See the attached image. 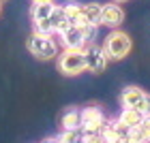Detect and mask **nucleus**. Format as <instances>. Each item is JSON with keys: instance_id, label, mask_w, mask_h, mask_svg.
<instances>
[{"instance_id": "7ed1b4c3", "label": "nucleus", "mask_w": 150, "mask_h": 143, "mask_svg": "<svg viewBox=\"0 0 150 143\" xmlns=\"http://www.w3.org/2000/svg\"><path fill=\"white\" fill-rule=\"evenodd\" d=\"M120 105L122 109H137L144 115H150V94L137 86H129L120 94Z\"/></svg>"}, {"instance_id": "423d86ee", "label": "nucleus", "mask_w": 150, "mask_h": 143, "mask_svg": "<svg viewBox=\"0 0 150 143\" xmlns=\"http://www.w3.org/2000/svg\"><path fill=\"white\" fill-rule=\"evenodd\" d=\"M105 122H107V118L101 107L90 105V107L81 109V130L84 132H99Z\"/></svg>"}, {"instance_id": "6ab92c4d", "label": "nucleus", "mask_w": 150, "mask_h": 143, "mask_svg": "<svg viewBox=\"0 0 150 143\" xmlns=\"http://www.w3.org/2000/svg\"><path fill=\"white\" fill-rule=\"evenodd\" d=\"M43 143H60V141H58V139H45Z\"/></svg>"}, {"instance_id": "9d476101", "label": "nucleus", "mask_w": 150, "mask_h": 143, "mask_svg": "<svg viewBox=\"0 0 150 143\" xmlns=\"http://www.w3.org/2000/svg\"><path fill=\"white\" fill-rule=\"evenodd\" d=\"M56 6L58 4H54V2H32V9H30L32 22H45V19H50Z\"/></svg>"}, {"instance_id": "aec40b11", "label": "nucleus", "mask_w": 150, "mask_h": 143, "mask_svg": "<svg viewBox=\"0 0 150 143\" xmlns=\"http://www.w3.org/2000/svg\"><path fill=\"white\" fill-rule=\"evenodd\" d=\"M116 143H135V141H131V139H122V141H116Z\"/></svg>"}, {"instance_id": "412c9836", "label": "nucleus", "mask_w": 150, "mask_h": 143, "mask_svg": "<svg viewBox=\"0 0 150 143\" xmlns=\"http://www.w3.org/2000/svg\"><path fill=\"white\" fill-rule=\"evenodd\" d=\"M32 2H54V0H32Z\"/></svg>"}, {"instance_id": "0eeeda50", "label": "nucleus", "mask_w": 150, "mask_h": 143, "mask_svg": "<svg viewBox=\"0 0 150 143\" xmlns=\"http://www.w3.org/2000/svg\"><path fill=\"white\" fill-rule=\"evenodd\" d=\"M60 43H62L64 49H77V51H84L90 45L84 36V30L77 28V26H69L64 32H60Z\"/></svg>"}, {"instance_id": "2eb2a0df", "label": "nucleus", "mask_w": 150, "mask_h": 143, "mask_svg": "<svg viewBox=\"0 0 150 143\" xmlns=\"http://www.w3.org/2000/svg\"><path fill=\"white\" fill-rule=\"evenodd\" d=\"M60 143H81L84 141V130L81 128H73V130H62L58 137Z\"/></svg>"}, {"instance_id": "b1692460", "label": "nucleus", "mask_w": 150, "mask_h": 143, "mask_svg": "<svg viewBox=\"0 0 150 143\" xmlns=\"http://www.w3.org/2000/svg\"><path fill=\"white\" fill-rule=\"evenodd\" d=\"M0 4H2V2H0Z\"/></svg>"}, {"instance_id": "20e7f679", "label": "nucleus", "mask_w": 150, "mask_h": 143, "mask_svg": "<svg viewBox=\"0 0 150 143\" xmlns=\"http://www.w3.org/2000/svg\"><path fill=\"white\" fill-rule=\"evenodd\" d=\"M58 69L67 77H75V75L86 71V53L77 49H64L58 56Z\"/></svg>"}, {"instance_id": "f257e3e1", "label": "nucleus", "mask_w": 150, "mask_h": 143, "mask_svg": "<svg viewBox=\"0 0 150 143\" xmlns=\"http://www.w3.org/2000/svg\"><path fill=\"white\" fill-rule=\"evenodd\" d=\"M103 49L107 53L110 60H122L127 58L133 49V41L127 32L122 30H112L110 34L105 36V43H103Z\"/></svg>"}, {"instance_id": "f03ea898", "label": "nucleus", "mask_w": 150, "mask_h": 143, "mask_svg": "<svg viewBox=\"0 0 150 143\" xmlns=\"http://www.w3.org/2000/svg\"><path fill=\"white\" fill-rule=\"evenodd\" d=\"M26 47H28V51L39 60H54L58 56V45L50 34H37V32H32Z\"/></svg>"}, {"instance_id": "4be33fe9", "label": "nucleus", "mask_w": 150, "mask_h": 143, "mask_svg": "<svg viewBox=\"0 0 150 143\" xmlns=\"http://www.w3.org/2000/svg\"><path fill=\"white\" fill-rule=\"evenodd\" d=\"M114 2H127V0H114Z\"/></svg>"}, {"instance_id": "6e6552de", "label": "nucleus", "mask_w": 150, "mask_h": 143, "mask_svg": "<svg viewBox=\"0 0 150 143\" xmlns=\"http://www.w3.org/2000/svg\"><path fill=\"white\" fill-rule=\"evenodd\" d=\"M125 22V9L120 6V2H110L103 4L101 11V26H107L112 30H118V26Z\"/></svg>"}, {"instance_id": "f8f14e48", "label": "nucleus", "mask_w": 150, "mask_h": 143, "mask_svg": "<svg viewBox=\"0 0 150 143\" xmlns=\"http://www.w3.org/2000/svg\"><path fill=\"white\" fill-rule=\"evenodd\" d=\"M60 126L62 130H73V128H81V111L79 109H67L60 118Z\"/></svg>"}, {"instance_id": "ddd939ff", "label": "nucleus", "mask_w": 150, "mask_h": 143, "mask_svg": "<svg viewBox=\"0 0 150 143\" xmlns=\"http://www.w3.org/2000/svg\"><path fill=\"white\" fill-rule=\"evenodd\" d=\"M144 118H146V115L142 113V111H137V109H122L120 115H118V120H120L125 126H129V128L139 126L142 122H144Z\"/></svg>"}, {"instance_id": "4468645a", "label": "nucleus", "mask_w": 150, "mask_h": 143, "mask_svg": "<svg viewBox=\"0 0 150 143\" xmlns=\"http://www.w3.org/2000/svg\"><path fill=\"white\" fill-rule=\"evenodd\" d=\"M64 13L69 17L71 26H77V28H84V17H81V4L79 2H67L64 4Z\"/></svg>"}, {"instance_id": "a211bd4d", "label": "nucleus", "mask_w": 150, "mask_h": 143, "mask_svg": "<svg viewBox=\"0 0 150 143\" xmlns=\"http://www.w3.org/2000/svg\"><path fill=\"white\" fill-rule=\"evenodd\" d=\"M139 128H142V132H144L146 137H148V141H150V115H146V118H144V122L139 124Z\"/></svg>"}, {"instance_id": "9b49d317", "label": "nucleus", "mask_w": 150, "mask_h": 143, "mask_svg": "<svg viewBox=\"0 0 150 143\" xmlns=\"http://www.w3.org/2000/svg\"><path fill=\"white\" fill-rule=\"evenodd\" d=\"M50 24L54 28V34H60V32H64L71 26L69 17H67V13H64V6H56V9H54L52 17H50Z\"/></svg>"}, {"instance_id": "39448f33", "label": "nucleus", "mask_w": 150, "mask_h": 143, "mask_svg": "<svg viewBox=\"0 0 150 143\" xmlns=\"http://www.w3.org/2000/svg\"><path fill=\"white\" fill-rule=\"evenodd\" d=\"M84 53H86V71L99 75V73H103V71L107 69V62H110V58H107L103 45H94V43H90V45L84 49Z\"/></svg>"}, {"instance_id": "5701e85b", "label": "nucleus", "mask_w": 150, "mask_h": 143, "mask_svg": "<svg viewBox=\"0 0 150 143\" xmlns=\"http://www.w3.org/2000/svg\"><path fill=\"white\" fill-rule=\"evenodd\" d=\"M0 2H6V0H0Z\"/></svg>"}, {"instance_id": "f3484780", "label": "nucleus", "mask_w": 150, "mask_h": 143, "mask_svg": "<svg viewBox=\"0 0 150 143\" xmlns=\"http://www.w3.org/2000/svg\"><path fill=\"white\" fill-rule=\"evenodd\" d=\"M81 143H107L99 132H84V141Z\"/></svg>"}, {"instance_id": "1a4fd4ad", "label": "nucleus", "mask_w": 150, "mask_h": 143, "mask_svg": "<svg viewBox=\"0 0 150 143\" xmlns=\"http://www.w3.org/2000/svg\"><path fill=\"white\" fill-rule=\"evenodd\" d=\"M101 11H103V4H97V2H88V4H81V17H84V24H94V26H101Z\"/></svg>"}, {"instance_id": "dca6fc26", "label": "nucleus", "mask_w": 150, "mask_h": 143, "mask_svg": "<svg viewBox=\"0 0 150 143\" xmlns=\"http://www.w3.org/2000/svg\"><path fill=\"white\" fill-rule=\"evenodd\" d=\"M32 26H35L37 34H50V36H54V28H52L50 19H45V22H32Z\"/></svg>"}]
</instances>
